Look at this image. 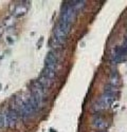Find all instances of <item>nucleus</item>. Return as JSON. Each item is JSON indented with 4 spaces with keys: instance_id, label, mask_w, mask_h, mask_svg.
I'll return each instance as SVG.
<instances>
[{
    "instance_id": "f257e3e1",
    "label": "nucleus",
    "mask_w": 127,
    "mask_h": 132,
    "mask_svg": "<svg viewBox=\"0 0 127 132\" xmlns=\"http://www.w3.org/2000/svg\"><path fill=\"white\" fill-rule=\"evenodd\" d=\"M36 111H37V109L33 105V103L31 102L30 97L22 101V104H21V106H20V116L22 118H29Z\"/></svg>"
},
{
    "instance_id": "f03ea898",
    "label": "nucleus",
    "mask_w": 127,
    "mask_h": 132,
    "mask_svg": "<svg viewBox=\"0 0 127 132\" xmlns=\"http://www.w3.org/2000/svg\"><path fill=\"white\" fill-rule=\"evenodd\" d=\"M114 97H115V96H113V95L104 93V94L100 97L99 102L94 105V109H95V110H103V109L108 108L110 105L113 104Z\"/></svg>"
},
{
    "instance_id": "7ed1b4c3",
    "label": "nucleus",
    "mask_w": 127,
    "mask_h": 132,
    "mask_svg": "<svg viewBox=\"0 0 127 132\" xmlns=\"http://www.w3.org/2000/svg\"><path fill=\"white\" fill-rule=\"evenodd\" d=\"M70 29H71V24L70 23L64 22V21L60 20L59 22L57 23L55 30H54V36L58 37V38L66 39L67 35L69 34V32H70Z\"/></svg>"
},
{
    "instance_id": "20e7f679",
    "label": "nucleus",
    "mask_w": 127,
    "mask_h": 132,
    "mask_svg": "<svg viewBox=\"0 0 127 132\" xmlns=\"http://www.w3.org/2000/svg\"><path fill=\"white\" fill-rule=\"evenodd\" d=\"M76 16V11L74 10L71 5H67L65 9H64L62 13H61V18L60 20L64 21V22H67V23H70L72 24L74 18Z\"/></svg>"
},
{
    "instance_id": "39448f33",
    "label": "nucleus",
    "mask_w": 127,
    "mask_h": 132,
    "mask_svg": "<svg viewBox=\"0 0 127 132\" xmlns=\"http://www.w3.org/2000/svg\"><path fill=\"white\" fill-rule=\"evenodd\" d=\"M45 62H46L45 67L56 71V67H57V63H58V56L56 55V53L54 51L48 52L46 59H45Z\"/></svg>"
},
{
    "instance_id": "423d86ee",
    "label": "nucleus",
    "mask_w": 127,
    "mask_h": 132,
    "mask_svg": "<svg viewBox=\"0 0 127 132\" xmlns=\"http://www.w3.org/2000/svg\"><path fill=\"white\" fill-rule=\"evenodd\" d=\"M19 117H20V114H19V112L15 111V110H13V109H10L9 111L6 112L7 126H9V127H11V128L15 127V125H16V123L18 122Z\"/></svg>"
},
{
    "instance_id": "0eeeda50",
    "label": "nucleus",
    "mask_w": 127,
    "mask_h": 132,
    "mask_svg": "<svg viewBox=\"0 0 127 132\" xmlns=\"http://www.w3.org/2000/svg\"><path fill=\"white\" fill-rule=\"evenodd\" d=\"M37 80L42 87L45 88V89H49V88L52 86V84H53V79H50V78L46 77V76H44V75H40V77Z\"/></svg>"
},
{
    "instance_id": "6e6552de",
    "label": "nucleus",
    "mask_w": 127,
    "mask_h": 132,
    "mask_svg": "<svg viewBox=\"0 0 127 132\" xmlns=\"http://www.w3.org/2000/svg\"><path fill=\"white\" fill-rule=\"evenodd\" d=\"M41 75L46 76V77H48V78H50V79H54L55 75H56V71L45 67L44 69H42V71H41Z\"/></svg>"
},
{
    "instance_id": "1a4fd4ad",
    "label": "nucleus",
    "mask_w": 127,
    "mask_h": 132,
    "mask_svg": "<svg viewBox=\"0 0 127 132\" xmlns=\"http://www.w3.org/2000/svg\"><path fill=\"white\" fill-rule=\"evenodd\" d=\"M93 125H94V127H97L98 129H105L106 127H107V123H106L105 120L102 117H100V116L94 118Z\"/></svg>"
},
{
    "instance_id": "9d476101",
    "label": "nucleus",
    "mask_w": 127,
    "mask_h": 132,
    "mask_svg": "<svg viewBox=\"0 0 127 132\" xmlns=\"http://www.w3.org/2000/svg\"><path fill=\"white\" fill-rule=\"evenodd\" d=\"M105 93H106V94H110V95L115 96L116 94L119 93V91H118V88H116L115 86L107 85V86L105 87Z\"/></svg>"
},
{
    "instance_id": "9b49d317",
    "label": "nucleus",
    "mask_w": 127,
    "mask_h": 132,
    "mask_svg": "<svg viewBox=\"0 0 127 132\" xmlns=\"http://www.w3.org/2000/svg\"><path fill=\"white\" fill-rule=\"evenodd\" d=\"M27 11H28V7L23 6V4H20L16 7L15 10V12H14V15L15 16H21V15H25L27 13Z\"/></svg>"
},
{
    "instance_id": "f8f14e48",
    "label": "nucleus",
    "mask_w": 127,
    "mask_h": 132,
    "mask_svg": "<svg viewBox=\"0 0 127 132\" xmlns=\"http://www.w3.org/2000/svg\"><path fill=\"white\" fill-rule=\"evenodd\" d=\"M66 39H64V38H58V37H53L52 40H51V43H52V46L53 47H58V46H62L64 43H65Z\"/></svg>"
},
{
    "instance_id": "ddd939ff",
    "label": "nucleus",
    "mask_w": 127,
    "mask_h": 132,
    "mask_svg": "<svg viewBox=\"0 0 127 132\" xmlns=\"http://www.w3.org/2000/svg\"><path fill=\"white\" fill-rule=\"evenodd\" d=\"M110 85L115 86V87L119 85V75L116 72H112V74L110 76Z\"/></svg>"
},
{
    "instance_id": "4468645a",
    "label": "nucleus",
    "mask_w": 127,
    "mask_h": 132,
    "mask_svg": "<svg viewBox=\"0 0 127 132\" xmlns=\"http://www.w3.org/2000/svg\"><path fill=\"white\" fill-rule=\"evenodd\" d=\"M7 126V119H6V113L0 112V128H3Z\"/></svg>"
},
{
    "instance_id": "2eb2a0df",
    "label": "nucleus",
    "mask_w": 127,
    "mask_h": 132,
    "mask_svg": "<svg viewBox=\"0 0 127 132\" xmlns=\"http://www.w3.org/2000/svg\"><path fill=\"white\" fill-rule=\"evenodd\" d=\"M0 88H1V85H0Z\"/></svg>"
}]
</instances>
